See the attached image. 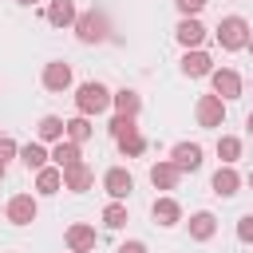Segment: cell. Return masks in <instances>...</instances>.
Listing matches in <instances>:
<instances>
[{
    "label": "cell",
    "instance_id": "obj_1",
    "mask_svg": "<svg viewBox=\"0 0 253 253\" xmlns=\"http://www.w3.org/2000/svg\"><path fill=\"white\" fill-rule=\"evenodd\" d=\"M111 95H115V91H107L99 79H87V83L75 87V111L87 115V119H91V115H103V111L111 107Z\"/></svg>",
    "mask_w": 253,
    "mask_h": 253
},
{
    "label": "cell",
    "instance_id": "obj_2",
    "mask_svg": "<svg viewBox=\"0 0 253 253\" xmlns=\"http://www.w3.org/2000/svg\"><path fill=\"white\" fill-rule=\"evenodd\" d=\"M217 43H221V51H241L249 43V20L245 16H225L217 24Z\"/></svg>",
    "mask_w": 253,
    "mask_h": 253
},
{
    "label": "cell",
    "instance_id": "obj_3",
    "mask_svg": "<svg viewBox=\"0 0 253 253\" xmlns=\"http://www.w3.org/2000/svg\"><path fill=\"white\" fill-rule=\"evenodd\" d=\"M75 36H79V43H103L107 40V16L103 12H79V20H75Z\"/></svg>",
    "mask_w": 253,
    "mask_h": 253
},
{
    "label": "cell",
    "instance_id": "obj_4",
    "mask_svg": "<svg viewBox=\"0 0 253 253\" xmlns=\"http://www.w3.org/2000/svg\"><path fill=\"white\" fill-rule=\"evenodd\" d=\"M4 213H8V221H12V225H32V221H36V213H40V202H36L32 194H16V198H8Z\"/></svg>",
    "mask_w": 253,
    "mask_h": 253
},
{
    "label": "cell",
    "instance_id": "obj_5",
    "mask_svg": "<svg viewBox=\"0 0 253 253\" xmlns=\"http://www.w3.org/2000/svg\"><path fill=\"white\" fill-rule=\"evenodd\" d=\"M194 115H198V126H221L225 123V99L221 95H202Z\"/></svg>",
    "mask_w": 253,
    "mask_h": 253
},
{
    "label": "cell",
    "instance_id": "obj_6",
    "mask_svg": "<svg viewBox=\"0 0 253 253\" xmlns=\"http://www.w3.org/2000/svg\"><path fill=\"white\" fill-rule=\"evenodd\" d=\"M210 83H213V95H221L225 103L241 95V75H237L233 67H213V71H210Z\"/></svg>",
    "mask_w": 253,
    "mask_h": 253
},
{
    "label": "cell",
    "instance_id": "obj_7",
    "mask_svg": "<svg viewBox=\"0 0 253 253\" xmlns=\"http://www.w3.org/2000/svg\"><path fill=\"white\" fill-rule=\"evenodd\" d=\"M63 241H67V249H71V253H91V249H95V241H99V233H95V225L75 221V225H67Z\"/></svg>",
    "mask_w": 253,
    "mask_h": 253
},
{
    "label": "cell",
    "instance_id": "obj_8",
    "mask_svg": "<svg viewBox=\"0 0 253 253\" xmlns=\"http://www.w3.org/2000/svg\"><path fill=\"white\" fill-rule=\"evenodd\" d=\"M43 20H47L51 28H75L79 8H75V0H51L47 12H43Z\"/></svg>",
    "mask_w": 253,
    "mask_h": 253
},
{
    "label": "cell",
    "instance_id": "obj_9",
    "mask_svg": "<svg viewBox=\"0 0 253 253\" xmlns=\"http://www.w3.org/2000/svg\"><path fill=\"white\" fill-rule=\"evenodd\" d=\"M174 36H178V43L190 51V47H202L206 28H202V20H198V16H182V20H178V28H174Z\"/></svg>",
    "mask_w": 253,
    "mask_h": 253
},
{
    "label": "cell",
    "instance_id": "obj_10",
    "mask_svg": "<svg viewBox=\"0 0 253 253\" xmlns=\"http://www.w3.org/2000/svg\"><path fill=\"white\" fill-rule=\"evenodd\" d=\"M170 162H174L182 174H194V170L202 166V146H198V142H178V146L170 150Z\"/></svg>",
    "mask_w": 253,
    "mask_h": 253
},
{
    "label": "cell",
    "instance_id": "obj_11",
    "mask_svg": "<svg viewBox=\"0 0 253 253\" xmlns=\"http://www.w3.org/2000/svg\"><path fill=\"white\" fill-rule=\"evenodd\" d=\"M43 87L47 91H67L71 87V63H63V59L43 63Z\"/></svg>",
    "mask_w": 253,
    "mask_h": 253
},
{
    "label": "cell",
    "instance_id": "obj_12",
    "mask_svg": "<svg viewBox=\"0 0 253 253\" xmlns=\"http://www.w3.org/2000/svg\"><path fill=\"white\" fill-rule=\"evenodd\" d=\"M91 182H95V170H91L87 162H75V166H67V170H63V190H71V194L91 190Z\"/></svg>",
    "mask_w": 253,
    "mask_h": 253
},
{
    "label": "cell",
    "instance_id": "obj_13",
    "mask_svg": "<svg viewBox=\"0 0 253 253\" xmlns=\"http://www.w3.org/2000/svg\"><path fill=\"white\" fill-rule=\"evenodd\" d=\"M103 190H107L111 198H119V202H123V198H126V194L134 190V178H130V174H126L123 166H111V170L103 174Z\"/></svg>",
    "mask_w": 253,
    "mask_h": 253
},
{
    "label": "cell",
    "instance_id": "obj_14",
    "mask_svg": "<svg viewBox=\"0 0 253 253\" xmlns=\"http://www.w3.org/2000/svg\"><path fill=\"white\" fill-rule=\"evenodd\" d=\"M150 217H154V225L170 229V225H178V221H182V206H178L174 198H154V206H150Z\"/></svg>",
    "mask_w": 253,
    "mask_h": 253
},
{
    "label": "cell",
    "instance_id": "obj_15",
    "mask_svg": "<svg viewBox=\"0 0 253 253\" xmlns=\"http://www.w3.org/2000/svg\"><path fill=\"white\" fill-rule=\"evenodd\" d=\"M213 71V59L202 51V47H190L186 55H182V75H190V79H202V75H210Z\"/></svg>",
    "mask_w": 253,
    "mask_h": 253
},
{
    "label": "cell",
    "instance_id": "obj_16",
    "mask_svg": "<svg viewBox=\"0 0 253 253\" xmlns=\"http://www.w3.org/2000/svg\"><path fill=\"white\" fill-rule=\"evenodd\" d=\"M178 178H182V170H178L170 158H162V162L150 166V186H154V190H174Z\"/></svg>",
    "mask_w": 253,
    "mask_h": 253
},
{
    "label": "cell",
    "instance_id": "obj_17",
    "mask_svg": "<svg viewBox=\"0 0 253 253\" xmlns=\"http://www.w3.org/2000/svg\"><path fill=\"white\" fill-rule=\"evenodd\" d=\"M210 186H213V194H217V198H233V194L241 190V174H237L233 166H217Z\"/></svg>",
    "mask_w": 253,
    "mask_h": 253
},
{
    "label": "cell",
    "instance_id": "obj_18",
    "mask_svg": "<svg viewBox=\"0 0 253 253\" xmlns=\"http://www.w3.org/2000/svg\"><path fill=\"white\" fill-rule=\"evenodd\" d=\"M63 190V170L51 162V166H43V170H36V194H43V198H51V194H59Z\"/></svg>",
    "mask_w": 253,
    "mask_h": 253
},
{
    "label": "cell",
    "instance_id": "obj_19",
    "mask_svg": "<svg viewBox=\"0 0 253 253\" xmlns=\"http://www.w3.org/2000/svg\"><path fill=\"white\" fill-rule=\"evenodd\" d=\"M213 233H217V217H213L210 210L190 213V237H194V241H210Z\"/></svg>",
    "mask_w": 253,
    "mask_h": 253
},
{
    "label": "cell",
    "instance_id": "obj_20",
    "mask_svg": "<svg viewBox=\"0 0 253 253\" xmlns=\"http://www.w3.org/2000/svg\"><path fill=\"white\" fill-rule=\"evenodd\" d=\"M111 107H115L119 115H134V119H138V111H142V95H138L134 87H123V91L111 95Z\"/></svg>",
    "mask_w": 253,
    "mask_h": 253
},
{
    "label": "cell",
    "instance_id": "obj_21",
    "mask_svg": "<svg viewBox=\"0 0 253 253\" xmlns=\"http://www.w3.org/2000/svg\"><path fill=\"white\" fill-rule=\"evenodd\" d=\"M51 162H55L59 170H67V166L83 162V154H79V142H71V138H59V142L51 146Z\"/></svg>",
    "mask_w": 253,
    "mask_h": 253
},
{
    "label": "cell",
    "instance_id": "obj_22",
    "mask_svg": "<svg viewBox=\"0 0 253 253\" xmlns=\"http://www.w3.org/2000/svg\"><path fill=\"white\" fill-rule=\"evenodd\" d=\"M36 134H40V142H59V138H67V123L59 115H43L40 126H36Z\"/></svg>",
    "mask_w": 253,
    "mask_h": 253
},
{
    "label": "cell",
    "instance_id": "obj_23",
    "mask_svg": "<svg viewBox=\"0 0 253 253\" xmlns=\"http://www.w3.org/2000/svg\"><path fill=\"white\" fill-rule=\"evenodd\" d=\"M20 162H24L28 170H43V166L51 162V150H43L40 142H28V146H20Z\"/></svg>",
    "mask_w": 253,
    "mask_h": 253
},
{
    "label": "cell",
    "instance_id": "obj_24",
    "mask_svg": "<svg viewBox=\"0 0 253 253\" xmlns=\"http://www.w3.org/2000/svg\"><path fill=\"white\" fill-rule=\"evenodd\" d=\"M115 142H119V150H123L126 158H138V154L146 150V138L138 134V126H130V130H123V134H119Z\"/></svg>",
    "mask_w": 253,
    "mask_h": 253
},
{
    "label": "cell",
    "instance_id": "obj_25",
    "mask_svg": "<svg viewBox=\"0 0 253 253\" xmlns=\"http://www.w3.org/2000/svg\"><path fill=\"white\" fill-rule=\"evenodd\" d=\"M217 158H221V166H233L241 158V138L237 134H221L217 138Z\"/></svg>",
    "mask_w": 253,
    "mask_h": 253
},
{
    "label": "cell",
    "instance_id": "obj_26",
    "mask_svg": "<svg viewBox=\"0 0 253 253\" xmlns=\"http://www.w3.org/2000/svg\"><path fill=\"white\" fill-rule=\"evenodd\" d=\"M91 134H95V126H91V119H87V115H75V119H67V138H71V142H79V146H83Z\"/></svg>",
    "mask_w": 253,
    "mask_h": 253
},
{
    "label": "cell",
    "instance_id": "obj_27",
    "mask_svg": "<svg viewBox=\"0 0 253 253\" xmlns=\"http://www.w3.org/2000/svg\"><path fill=\"white\" fill-rule=\"evenodd\" d=\"M126 221H130V213H126V206H123V202L115 198V202H111V206L103 210V225H107V229H123Z\"/></svg>",
    "mask_w": 253,
    "mask_h": 253
},
{
    "label": "cell",
    "instance_id": "obj_28",
    "mask_svg": "<svg viewBox=\"0 0 253 253\" xmlns=\"http://www.w3.org/2000/svg\"><path fill=\"white\" fill-rule=\"evenodd\" d=\"M130 126H138L134 115H115V119H111V134H115V138H119L123 130H130Z\"/></svg>",
    "mask_w": 253,
    "mask_h": 253
},
{
    "label": "cell",
    "instance_id": "obj_29",
    "mask_svg": "<svg viewBox=\"0 0 253 253\" xmlns=\"http://www.w3.org/2000/svg\"><path fill=\"white\" fill-rule=\"evenodd\" d=\"M20 154V146H16V138H8V134H0V162L8 166V158H16Z\"/></svg>",
    "mask_w": 253,
    "mask_h": 253
},
{
    "label": "cell",
    "instance_id": "obj_30",
    "mask_svg": "<svg viewBox=\"0 0 253 253\" xmlns=\"http://www.w3.org/2000/svg\"><path fill=\"white\" fill-rule=\"evenodd\" d=\"M206 4H210V0H174V8H178L182 16H198Z\"/></svg>",
    "mask_w": 253,
    "mask_h": 253
},
{
    "label": "cell",
    "instance_id": "obj_31",
    "mask_svg": "<svg viewBox=\"0 0 253 253\" xmlns=\"http://www.w3.org/2000/svg\"><path fill=\"white\" fill-rule=\"evenodd\" d=\"M237 237H241L245 245H253V213H245V217L237 221Z\"/></svg>",
    "mask_w": 253,
    "mask_h": 253
},
{
    "label": "cell",
    "instance_id": "obj_32",
    "mask_svg": "<svg viewBox=\"0 0 253 253\" xmlns=\"http://www.w3.org/2000/svg\"><path fill=\"white\" fill-rule=\"evenodd\" d=\"M115 253H146V245H142V241H123Z\"/></svg>",
    "mask_w": 253,
    "mask_h": 253
},
{
    "label": "cell",
    "instance_id": "obj_33",
    "mask_svg": "<svg viewBox=\"0 0 253 253\" xmlns=\"http://www.w3.org/2000/svg\"><path fill=\"white\" fill-rule=\"evenodd\" d=\"M245 126H249V134H253V111H249V119H245Z\"/></svg>",
    "mask_w": 253,
    "mask_h": 253
},
{
    "label": "cell",
    "instance_id": "obj_34",
    "mask_svg": "<svg viewBox=\"0 0 253 253\" xmlns=\"http://www.w3.org/2000/svg\"><path fill=\"white\" fill-rule=\"evenodd\" d=\"M16 4H24V8H32V4H40V0H16Z\"/></svg>",
    "mask_w": 253,
    "mask_h": 253
},
{
    "label": "cell",
    "instance_id": "obj_35",
    "mask_svg": "<svg viewBox=\"0 0 253 253\" xmlns=\"http://www.w3.org/2000/svg\"><path fill=\"white\" fill-rule=\"evenodd\" d=\"M245 47H249V51H253V36H249V43H245Z\"/></svg>",
    "mask_w": 253,
    "mask_h": 253
},
{
    "label": "cell",
    "instance_id": "obj_36",
    "mask_svg": "<svg viewBox=\"0 0 253 253\" xmlns=\"http://www.w3.org/2000/svg\"><path fill=\"white\" fill-rule=\"evenodd\" d=\"M245 182H249V186H253V170H249V178H245Z\"/></svg>",
    "mask_w": 253,
    "mask_h": 253
},
{
    "label": "cell",
    "instance_id": "obj_37",
    "mask_svg": "<svg viewBox=\"0 0 253 253\" xmlns=\"http://www.w3.org/2000/svg\"><path fill=\"white\" fill-rule=\"evenodd\" d=\"M0 178H4V162H0Z\"/></svg>",
    "mask_w": 253,
    "mask_h": 253
}]
</instances>
